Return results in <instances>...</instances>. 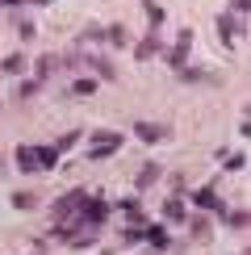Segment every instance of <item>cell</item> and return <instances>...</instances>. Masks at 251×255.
<instances>
[{
    "label": "cell",
    "mask_w": 251,
    "mask_h": 255,
    "mask_svg": "<svg viewBox=\"0 0 251 255\" xmlns=\"http://www.w3.org/2000/svg\"><path fill=\"white\" fill-rule=\"evenodd\" d=\"M4 4H21V0H4Z\"/></svg>",
    "instance_id": "7402d4cb"
},
{
    "label": "cell",
    "mask_w": 251,
    "mask_h": 255,
    "mask_svg": "<svg viewBox=\"0 0 251 255\" xmlns=\"http://www.w3.org/2000/svg\"><path fill=\"white\" fill-rule=\"evenodd\" d=\"M59 163V151H55V146H42V151H38V167H55Z\"/></svg>",
    "instance_id": "ba28073f"
},
{
    "label": "cell",
    "mask_w": 251,
    "mask_h": 255,
    "mask_svg": "<svg viewBox=\"0 0 251 255\" xmlns=\"http://www.w3.org/2000/svg\"><path fill=\"white\" fill-rule=\"evenodd\" d=\"M155 50H159V29H155V34L146 38V42H138V50H134V55H138V59H151Z\"/></svg>",
    "instance_id": "8992f818"
},
{
    "label": "cell",
    "mask_w": 251,
    "mask_h": 255,
    "mask_svg": "<svg viewBox=\"0 0 251 255\" xmlns=\"http://www.w3.org/2000/svg\"><path fill=\"white\" fill-rule=\"evenodd\" d=\"M218 29H222V38H230V34H235V29H239V21L222 13V17H218Z\"/></svg>",
    "instance_id": "7c38bea8"
},
{
    "label": "cell",
    "mask_w": 251,
    "mask_h": 255,
    "mask_svg": "<svg viewBox=\"0 0 251 255\" xmlns=\"http://www.w3.org/2000/svg\"><path fill=\"white\" fill-rule=\"evenodd\" d=\"M188 230H193V239H209V222L205 218H193V222H188Z\"/></svg>",
    "instance_id": "30bf717a"
},
{
    "label": "cell",
    "mask_w": 251,
    "mask_h": 255,
    "mask_svg": "<svg viewBox=\"0 0 251 255\" xmlns=\"http://www.w3.org/2000/svg\"><path fill=\"white\" fill-rule=\"evenodd\" d=\"M92 92H97V84H92V80H76V97H92Z\"/></svg>",
    "instance_id": "9a60e30c"
},
{
    "label": "cell",
    "mask_w": 251,
    "mask_h": 255,
    "mask_svg": "<svg viewBox=\"0 0 251 255\" xmlns=\"http://www.w3.org/2000/svg\"><path fill=\"white\" fill-rule=\"evenodd\" d=\"M155 180H159V163H146L142 172H138V188H151Z\"/></svg>",
    "instance_id": "52a82bcc"
},
{
    "label": "cell",
    "mask_w": 251,
    "mask_h": 255,
    "mask_svg": "<svg viewBox=\"0 0 251 255\" xmlns=\"http://www.w3.org/2000/svg\"><path fill=\"white\" fill-rule=\"evenodd\" d=\"M105 38H109L113 46H122V42H126V29H122V25H109V34H105Z\"/></svg>",
    "instance_id": "e0dca14e"
},
{
    "label": "cell",
    "mask_w": 251,
    "mask_h": 255,
    "mask_svg": "<svg viewBox=\"0 0 251 255\" xmlns=\"http://www.w3.org/2000/svg\"><path fill=\"white\" fill-rule=\"evenodd\" d=\"M193 201H197L201 209H222V205H218V193H214V188H197Z\"/></svg>",
    "instance_id": "277c9868"
},
{
    "label": "cell",
    "mask_w": 251,
    "mask_h": 255,
    "mask_svg": "<svg viewBox=\"0 0 251 255\" xmlns=\"http://www.w3.org/2000/svg\"><path fill=\"white\" fill-rule=\"evenodd\" d=\"M134 130H138L142 142H163V138H167V126H155V122H138Z\"/></svg>",
    "instance_id": "7a4b0ae2"
},
{
    "label": "cell",
    "mask_w": 251,
    "mask_h": 255,
    "mask_svg": "<svg viewBox=\"0 0 251 255\" xmlns=\"http://www.w3.org/2000/svg\"><path fill=\"white\" fill-rule=\"evenodd\" d=\"M142 8H146V17H151V21H155V29H159V21H163V8H159V4H151V0H146V4H142Z\"/></svg>",
    "instance_id": "5bb4252c"
},
{
    "label": "cell",
    "mask_w": 251,
    "mask_h": 255,
    "mask_svg": "<svg viewBox=\"0 0 251 255\" xmlns=\"http://www.w3.org/2000/svg\"><path fill=\"white\" fill-rule=\"evenodd\" d=\"M226 222H230L235 230H243V226H247V214H243V209H235V214H226Z\"/></svg>",
    "instance_id": "2e32d148"
},
{
    "label": "cell",
    "mask_w": 251,
    "mask_h": 255,
    "mask_svg": "<svg viewBox=\"0 0 251 255\" xmlns=\"http://www.w3.org/2000/svg\"><path fill=\"white\" fill-rule=\"evenodd\" d=\"M118 146H122V134H97V138H92V159H105V155H113V151H118Z\"/></svg>",
    "instance_id": "6da1fadb"
},
{
    "label": "cell",
    "mask_w": 251,
    "mask_h": 255,
    "mask_svg": "<svg viewBox=\"0 0 251 255\" xmlns=\"http://www.w3.org/2000/svg\"><path fill=\"white\" fill-rule=\"evenodd\" d=\"M38 4H46V0H38Z\"/></svg>",
    "instance_id": "603a6c76"
},
{
    "label": "cell",
    "mask_w": 251,
    "mask_h": 255,
    "mask_svg": "<svg viewBox=\"0 0 251 255\" xmlns=\"http://www.w3.org/2000/svg\"><path fill=\"white\" fill-rule=\"evenodd\" d=\"M21 67H25V59H21V55H13V59H4V71H21Z\"/></svg>",
    "instance_id": "ffe728a7"
},
{
    "label": "cell",
    "mask_w": 251,
    "mask_h": 255,
    "mask_svg": "<svg viewBox=\"0 0 251 255\" xmlns=\"http://www.w3.org/2000/svg\"><path fill=\"white\" fill-rule=\"evenodd\" d=\"M122 239H126V243H138V239H142V226H130V230H122Z\"/></svg>",
    "instance_id": "d6986e66"
},
{
    "label": "cell",
    "mask_w": 251,
    "mask_h": 255,
    "mask_svg": "<svg viewBox=\"0 0 251 255\" xmlns=\"http://www.w3.org/2000/svg\"><path fill=\"white\" fill-rule=\"evenodd\" d=\"M17 167H25V172L38 167V151H34V146H21V151H17Z\"/></svg>",
    "instance_id": "5b68a950"
},
{
    "label": "cell",
    "mask_w": 251,
    "mask_h": 255,
    "mask_svg": "<svg viewBox=\"0 0 251 255\" xmlns=\"http://www.w3.org/2000/svg\"><path fill=\"white\" fill-rule=\"evenodd\" d=\"M13 205H17V209H34V205H38V197H34V193H17V197H13Z\"/></svg>",
    "instance_id": "4fadbf2b"
},
{
    "label": "cell",
    "mask_w": 251,
    "mask_h": 255,
    "mask_svg": "<svg viewBox=\"0 0 251 255\" xmlns=\"http://www.w3.org/2000/svg\"><path fill=\"white\" fill-rule=\"evenodd\" d=\"M163 218L180 222V218H184V201H176V197H172V201H167V205H163Z\"/></svg>",
    "instance_id": "9c48e42d"
},
{
    "label": "cell",
    "mask_w": 251,
    "mask_h": 255,
    "mask_svg": "<svg viewBox=\"0 0 251 255\" xmlns=\"http://www.w3.org/2000/svg\"><path fill=\"white\" fill-rule=\"evenodd\" d=\"M92 67H97V76H105V80H113V67L105 59H92Z\"/></svg>",
    "instance_id": "ac0fdd59"
},
{
    "label": "cell",
    "mask_w": 251,
    "mask_h": 255,
    "mask_svg": "<svg viewBox=\"0 0 251 255\" xmlns=\"http://www.w3.org/2000/svg\"><path fill=\"white\" fill-rule=\"evenodd\" d=\"M17 34H21V38H25V42H29V38H34V34H38V29H34V25H29V21H21V25H17Z\"/></svg>",
    "instance_id": "44dd1931"
},
{
    "label": "cell",
    "mask_w": 251,
    "mask_h": 255,
    "mask_svg": "<svg viewBox=\"0 0 251 255\" xmlns=\"http://www.w3.org/2000/svg\"><path fill=\"white\" fill-rule=\"evenodd\" d=\"M188 46H193V29H184V34H180V42H176V50H172V67H180V71H184Z\"/></svg>",
    "instance_id": "3957f363"
},
{
    "label": "cell",
    "mask_w": 251,
    "mask_h": 255,
    "mask_svg": "<svg viewBox=\"0 0 251 255\" xmlns=\"http://www.w3.org/2000/svg\"><path fill=\"white\" fill-rule=\"evenodd\" d=\"M142 235H146V239H151V243H155V247H167V235H163V226H146V230H142Z\"/></svg>",
    "instance_id": "8fae6325"
}]
</instances>
